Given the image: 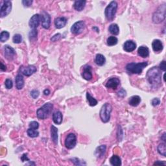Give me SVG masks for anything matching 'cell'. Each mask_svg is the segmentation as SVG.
Listing matches in <instances>:
<instances>
[{"mask_svg": "<svg viewBox=\"0 0 166 166\" xmlns=\"http://www.w3.org/2000/svg\"><path fill=\"white\" fill-rule=\"evenodd\" d=\"M120 84V80L117 77L110 78L106 83V87L108 88H111L112 90H116Z\"/></svg>", "mask_w": 166, "mask_h": 166, "instance_id": "5bb4252c", "label": "cell"}, {"mask_svg": "<svg viewBox=\"0 0 166 166\" xmlns=\"http://www.w3.org/2000/svg\"><path fill=\"white\" fill-rule=\"evenodd\" d=\"M72 162H73V164H74L75 165H81L79 160L77 159V158H73V159H72Z\"/></svg>", "mask_w": 166, "mask_h": 166, "instance_id": "bcb514c9", "label": "cell"}, {"mask_svg": "<svg viewBox=\"0 0 166 166\" xmlns=\"http://www.w3.org/2000/svg\"><path fill=\"white\" fill-rule=\"evenodd\" d=\"M12 10V2L9 0H5L3 2V4L0 9V16L1 18L7 16L11 12Z\"/></svg>", "mask_w": 166, "mask_h": 166, "instance_id": "52a82bcc", "label": "cell"}, {"mask_svg": "<svg viewBox=\"0 0 166 166\" xmlns=\"http://www.w3.org/2000/svg\"><path fill=\"white\" fill-rule=\"evenodd\" d=\"M37 35H38V32L37 29H32V31H30L29 33V37L30 40H36L37 38Z\"/></svg>", "mask_w": 166, "mask_h": 166, "instance_id": "836d02e7", "label": "cell"}, {"mask_svg": "<svg viewBox=\"0 0 166 166\" xmlns=\"http://www.w3.org/2000/svg\"><path fill=\"white\" fill-rule=\"evenodd\" d=\"M39 127V123L37 121H32L29 123V128L33 129H38Z\"/></svg>", "mask_w": 166, "mask_h": 166, "instance_id": "74e56055", "label": "cell"}, {"mask_svg": "<svg viewBox=\"0 0 166 166\" xmlns=\"http://www.w3.org/2000/svg\"><path fill=\"white\" fill-rule=\"evenodd\" d=\"M41 21V16L39 14H36L32 16L30 19L29 25L30 28L32 29H36L40 25V22Z\"/></svg>", "mask_w": 166, "mask_h": 166, "instance_id": "7c38bea8", "label": "cell"}, {"mask_svg": "<svg viewBox=\"0 0 166 166\" xmlns=\"http://www.w3.org/2000/svg\"><path fill=\"white\" fill-rule=\"evenodd\" d=\"M6 70H7L6 66H5V65L3 64V62H1V70L3 71V72H5V71H6Z\"/></svg>", "mask_w": 166, "mask_h": 166, "instance_id": "7dc6e473", "label": "cell"}, {"mask_svg": "<svg viewBox=\"0 0 166 166\" xmlns=\"http://www.w3.org/2000/svg\"><path fill=\"white\" fill-rule=\"evenodd\" d=\"M42 25L44 29H48L51 25V16L48 12L43 11L41 15Z\"/></svg>", "mask_w": 166, "mask_h": 166, "instance_id": "8fae6325", "label": "cell"}, {"mask_svg": "<svg viewBox=\"0 0 166 166\" xmlns=\"http://www.w3.org/2000/svg\"><path fill=\"white\" fill-rule=\"evenodd\" d=\"M146 78L152 88H158L162 86V73L158 67H152L147 72Z\"/></svg>", "mask_w": 166, "mask_h": 166, "instance_id": "6da1fadb", "label": "cell"}, {"mask_svg": "<svg viewBox=\"0 0 166 166\" xmlns=\"http://www.w3.org/2000/svg\"><path fill=\"white\" fill-rule=\"evenodd\" d=\"M15 82H16V87L18 90H21L24 87V85H25L23 77L21 74H18L16 75L15 79Z\"/></svg>", "mask_w": 166, "mask_h": 166, "instance_id": "ffe728a7", "label": "cell"}, {"mask_svg": "<svg viewBox=\"0 0 166 166\" xmlns=\"http://www.w3.org/2000/svg\"><path fill=\"white\" fill-rule=\"evenodd\" d=\"M152 48L155 52H160V51H162L163 48H164V45H163L162 42L160 40L156 39L154 40L152 43Z\"/></svg>", "mask_w": 166, "mask_h": 166, "instance_id": "ac0fdd59", "label": "cell"}, {"mask_svg": "<svg viewBox=\"0 0 166 166\" xmlns=\"http://www.w3.org/2000/svg\"><path fill=\"white\" fill-rule=\"evenodd\" d=\"M92 29L93 30H95V31H96V32H99V29H98V28H97V27H94L93 28H92Z\"/></svg>", "mask_w": 166, "mask_h": 166, "instance_id": "f907efd6", "label": "cell"}, {"mask_svg": "<svg viewBox=\"0 0 166 166\" xmlns=\"http://www.w3.org/2000/svg\"><path fill=\"white\" fill-rule=\"evenodd\" d=\"M27 133H28V135L31 138H37L39 136V132L38 130H37V129H31V128H29L28 130Z\"/></svg>", "mask_w": 166, "mask_h": 166, "instance_id": "4dcf8cb0", "label": "cell"}, {"mask_svg": "<svg viewBox=\"0 0 166 166\" xmlns=\"http://www.w3.org/2000/svg\"><path fill=\"white\" fill-rule=\"evenodd\" d=\"M43 94H44V95H45V96H48V95L50 94V90H48V89H45V90L43 91Z\"/></svg>", "mask_w": 166, "mask_h": 166, "instance_id": "c3c4849f", "label": "cell"}, {"mask_svg": "<svg viewBox=\"0 0 166 166\" xmlns=\"http://www.w3.org/2000/svg\"><path fill=\"white\" fill-rule=\"evenodd\" d=\"M112 111V107L110 103H107L102 106L99 112V116L103 123H108L110 121Z\"/></svg>", "mask_w": 166, "mask_h": 166, "instance_id": "277c9868", "label": "cell"}, {"mask_svg": "<svg viewBox=\"0 0 166 166\" xmlns=\"http://www.w3.org/2000/svg\"><path fill=\"white\" fill-rule=\"evenodd\" d=\"M160 103V100L158 98H154V99L151 101V104L153 107H156V106L159 105Z\"/></svg>", "mask_w": 166, "mask_h": 166, "instance_id": "60d3db41", "label": "cell"}, {"mask_svg": "<svg viewBox=\"0 0 166 166\" xmlns=\"http://www.w3.org/2000/svg\"><path fill=\"white\" fill-rule=\"evenodd\" d=\"M160 70L164 71V72H165V71L166 70V66H165V61H163L160 64Z\"/></svg>", "mask_w": 166, "mask_h": 166, "instance_id": "ee69618b", "label": "cell"}, {"mask_svg": "<svg viewBox=\"0 0 166 166\" xmlns=\"http://www.w3.org/2000/svg\"><path fill=\"white\" fill-rule=\"evenodd\" d=\"M147 62H139V63H132L128 64L126 66V70L129 73L132 74H141L143 70L147 66Z\"/></svg>", "mask_w": 166, "mask_h": 166, "instance_id": "7a4b0ae2", "label": "cell"}, {"mask_svg": "<svg viewBox=\"0 0 166 166\" xmlns=\"http://www.w3.org/2000/svg\"><path fill=\"white\" fill-rule=\"evenodd\" d=\"M110 162L111 165L114 166H119L121 165V160L120 157L118 156V155H113L110 158Z\"/></svg>", "mask_w": 166, "mask_h": 166, "instance_id": "484cf974", "label": "cell"}, {"mask_svg": "<svg viewBox=\"0 0 166 166\" xmlns=\"http://www.w3.org/2000/svg\"><path fill=\"white\" fill-rule=\"evenodd\" d=\"M10 34L9 32L6 31H2L0 34V41L1 42H5L9 39Z\"/></svg>", "mask_w": 166, "mask_h": 166, "instance_id": "1f68e13d", "label": "cell"}, {"mask_svg": "<svg viewBox=\"0 0 166 166\" xmlns=\"http://www.w3.org/2000/svg\"><path fill=\"white\" fill-rule=\"evenodd\" d=\"M86 99L89 103V105L91 106V107H95L97 105V101L94 97H92L89 92L86 93Z\"/></svg>", "mask_w": 166, "mask_h": 166, "instance_id": "f1b7e54d", "label": "cell"}, {"mask_svg": "<svg viewBox=\"0 0 166 166\" xmlns=\"http://www.w3.org/2000/svg\"><path fill=\"white\" fill-rule=\"evenodd\" d=\"M158 152L160 154L162 155V156H165L166 155V147H165V144L164 143H160V145L158 146Z\"/></svg>", "mask_w": 166, "mask_h": 166, "instance_id": "f546056e", "label": "cell"}, {"mask_svg": "<svg viewBox=\"0 0 166 166\" xmlns=\"http://www.w3.org/2000/svg\"><path fill=\"white\" fill-rule=\"evenodd\" d=\"M58 129L55 127L54 125H51V139L53 143L56 145L58 143V140H59V136H58Z\"/></svg>", "mask_w": 166, "mask_h": 166, "instance_id": "d6986e66", "label": "cell"}, {"mask_svg": "<svg viewBox=\"0 0 166 166\" xmlns=\"http://www.w3.org/2000/svg\"><path fill=\"white\" fill-rule=\"evenodd\" d=\"M67 19L65 17H59L55 20V25L57 29H62L66 26L67 23Z\"/></svg>", "mask_w": 166, "mask_h": 166, "instance_id": "e0dca14e", "label": "cell"}, {"mask_svg": "<svg viewBox=\"0 0 166 166\" xmlns=\"http://www.w3.org/2000/svg\"><path fill=\"white\" fill-rule=\"evenodd\" d=\"M5 88L8 90L11 89L13 86L12 81L11 79H7L5 83Z\"/></svg>", "mask_w": 166, "mask_h": 166, "instance_id": "d590c367", "label": "cell"}, {"mask_svg": "<svg viewBox=\"0 0 166 166\" xmlns=\"http://www.w3.org/2000/svg\"><path fill=\"white\" fill-rule=\"evenodd\" d=\"M4 52L5 58L9 61H11L14 59V56L16 55V51L14 48L8 45L4 46Z\"/></svg>", "mask_w": 166, "mask_h": 166, "instance_id": "4fadbf2b", "label": "cell"}, {"mask_svg": "<svg viewBox=\"0 0 166 166\" xmlns=\"http://www.w3.org/2000/svg\"><path fill=\"white\" fill-rule=\"evenodd\" d=\"M108 30L111 34L114 35H118L119 33V28L116 23H112L109 26Z\"/></svg>", "mask_w": 166, "mask_h": 166, "instance_id": "83f0119b", "label": "cell"}, {"mask_svg": "<svg viewBox=\"0 0 166 166\" xmlns=\"http://www.w3.org/2000/svg\"><path fill=\"white\" fill-rule=\"evenodd\" d=\"M85 23L83 21H79L75 22L71 28V31L74 34H79L85 29Z\"/></svg>", "mask_w": 166, "mask_h": 166, "instance_id": "9c48e42d", "label": "cell"}, {"mask_svg": "<svg viewBox=\"0 0 166 166\" xmlns=\"http://www.w3.org/2000/svg\"><path fill=\"white\" fill-rule=\"evenodd\" d=\"M39 95L40 92L39 90H32L31 92V96L33 99H37V98H38V97L39 96Z\"/></svg>", "mask_w": 166, "mask_h": 166, "instance_id": "f35d334b", "label": "cell"}, {"mask_svg": "<svg viewBox=\"0 0 166 166\" xmlns=\"http://www.w3.org/2000/svg\"><path fill=\"white\" fill-rule=\"evenodd\" d=\"M117 137H118V141H121L122 138L123 136V130H122L121 126H118V133H117Z\"/></svg>", "mask_w": 166, "mask_h": 166, "instance_id": "8d00e7d4", "label": "cell"}, {"mask_svg": "<svg viewBox=\"0 0 166 166\" xmlns=\"http://www.w3.org/2000/svg\"><path fill=\"white\" fill-rule=\"evenodd\" d=\"M21 160H22V162L25 161H29V159L28 157V154H23L21 157Z\"/></svg>", "mask_w": 166, "mask_h": 166, "instance_id": "f6af8a7d", "label": "cell"}, {"mask_svg": "<svg viewBox=\"0 0 166 166\" xmlns=\"http://www.w3.org/2000/svg\"><path fill=\"white\" fill-rule=\"evenodd\" d=\"M62 114L61 112L56 111L53 114V121L56 125H60L62 122Z\"/></svg>", "mask_w": 166, "mask_h": 166, "instance_id": "603a6c76", "label": "cell"}, {"mask_svg": "<svg viewBox=\"0 0 166 166\" xmlns=\"http://www.w3.org/2000/svg\"><path fill=\"white\" fill-rule=\"evenodd\" d=\"M118 39H117L116 37H113V36L108 37L107 40V44L109 46H113V45H116L117 43H118Z\"/></svg>", "mask_w": 166, "mask_h": 166, "instance_id": "d6a6232c", "label": "cell"}, {"mask_svg": "<svg viewBox=\"0 0 166 166\" xmlns=\"http://www.w3.org/2000/svg\"><path fill=\"white\" fill-rule=\"evenodd\" d=\"M37 68L32 65H29L28 66H21L20 68V72L22 73L23 75L27 77H29V76L32 75V74L37 72Z\"/></svg>", "mask_w": 166, "mask_h": 166, "instance_id": "30bf717a", "label": "cell"}, {"mask_svg": "<svg viewBox=\"0 0 166 166\" xmlns=\"http://www.w3.org/2000/svg\"><path fill=\"white\" fill-rule=\"evenodd\" d=\"M141 98L138 96H133L130 98L129 103L132 107H137L141 102Z\"/></svg>", "mask_w": 166, "mask_h": 166, "instance_id": "d4e9b609", "label": "cell"}, {"mask_svg": "<svg viewBox=\"0 0 166 166\" xmlns=\"http://www.w3.org/2000/svg\"><path fill=\"white\" fill-rule=\"evenodd\" d=\"M158 164H164L165 165V162H160V161H157L154 164V165H158Z\"/></svg>", "mask_w": 166, "mask_h": 166, "instance_id": "681fc988", "label": "cell"}, {"mask_svg": "<svg viewBox=\"0 0 166 166\" xmlns=\"http://www.w3.org/2000/svg\"><path fill=\"white\" fill-rule=\"evenodd\" d=\"M82 77L86 81H90L92 79L93 75L92 72V67L89 65H86L84 66L83 71L82 73Z\"/></svg>", "mask_w": 166, "mask_h": 166, "instance_id": "9a60e30c", "label": "cell"}, {"mask_svg": "<svg viewBox=\"0 0 166 166\" xmlns=\"http://www.w3.org/2000/svg\"><path fill=\"white\" fill-rule=\"evenodd\" d=\"M118 9V3L115 1H111L108 6L106 7L105 10V16L108 21H112L117 12Z\"/></svg>", "mask_w": 166, "mask_h": 166, "instance_id": "5b68a950", "label": "cell"}, {"mask_svg": "<svg viewBox=\"0 0 166 166\" xmlns=\"http://www.w3.org/2000/svg\"><path fill=\"white\" fill-rule=\"evenodd\" d=\"M53 105L51 103H47L43 105L42 107L38 109L37 112V118L40 119H45L50 115L53 110Z\"/></svg>", "mask_w": 166, "mask_h": 166, "instance_id": "3957f363", "label": "cell"}, {"mask_svg": "<svg viewBox=\"0 0 166 166\" xmlns=\"http://www.w3.org/2000/svg\"><path fill=\"white\" fill-rule=\"evenodd\" d=\"M64 144L67 149H72L74 148L76 144H77V137H76V135L73 134V133H70L66 138Z\"/></svg>", "mask_w": 166, "mask_h": 166, "instance_id": "ba28073f", "label": "cell"}, {"mask_svg": "<svg viewBox=\"0 0 166 166\" xmlns=\"http://www.w3.org/2000/svg\"><path fill=\"white\" fill-rule=\"evenodd\" d=\"M106 149H107V146L105 145H102L99 146L98 147L96 148V151H95L94 152L95 156L97 158H102L105 155Z\"/></svg>", "mask_w": 166, "mask_h": 166, "instance_id": "44dd1931", "label": "cell"}, {"mask_svg": "<svg viewBox=\"0 0 166 166\" xmlns=\"http://www.w3.org/2000/svg\"><path fill=\"white\" fill-rule=\"evenodd\" d=\"M138 54L143 58H146L149 56V50L146 46H140L138 50Z\"/></svg>", "mask_w": 166, "mask_h": 166, "instance_id": "7402d4cb", "label": "cell"}, {"mask_svg": "<svg viewBox=\"0 0 166 166\" xmlns=\"http://www.w3.org/2000/svg\"><path fill=\"white\" fill-rule=\"evenodd\" d=\"M95 62L98 66H102L105 64L106 62V59L105 57L101 54H97L96 56V59H95Z\"/></svg>", "mask_w": 166, "mask_h": 166, "instance_id": "4316f807", "label": "cell"}, {"mask_svg": "<svg viewBox=\"0 0 166 166\" xmlns=\"http://www.w3.org/2000/svg\"><path fill=\"white\" fill-rule=\"evenodd\" d=\"M165 18V4L160 5L154 12L152 16V21L154 23H160L162 22Z\"/></svg>", "mask_w": 166, "mask_h": 166, "instance_id": "8992f818", "label": "cell"}, {"mask_svg": "<svg viewBox=\"0 0 166 166\" xmlns=\"http://www.w3.org/2000/svg\"><path fill=\"white\" fill-rule=\"evenodd\" d=\"M61 34H60V33H58V34H56L54 35L53 37H52V38L51 39V41H52L53 42H55L56 41H58V40H59L60 39H61Z\"/></svg>", "mask_w": 166, "mask_h": 166, "instance_id": "ab89813d", "label": "cell"}, {"mask_svg": "<svg viewBox=\"0 0 166 166\" xmlns=\"http://www.w3.org/2000/svg\"><path fill=\"white\" fill-rule=\"evenodd\" d=\"M12 41L14 43H20L22 41V37L20 34H16L12 38Z\"/></svg>", "mask_w": 166, "mask_h": 166, "instance_id": "e575fe53", "label": "cell"}, {"mask_svg": "<svg viewBox=\"0 0 166 166\" xmlns=\"http://www.w3.org/2000/svg\"><path fill=\"white\" fill-rule=\"evenodd\" d=\"M86 3V1H84V0L76 1L74 3L73 7H74V9L76 10H77V11H82V10L84 9V7H85Z\"/></svg>", "mask_w": 166, "mask_h": 166, "instance_id": "cb8c5ba5", "label": "cell"}, {"mask_svg": "<svg viewBox=\"0 0 166 166\" xmlns=\"http://www.w3.org/2000/svg\"><path fill=\"white\" fill-rule=\"evenodd\" d=\"M118 96H119V97H124L126 96L127 92H126V91L124 89H121L120 90H119V91L118 92Z\"/></svg>", "mask_w": 166, "mask_h": 166, "instance_id": "7bdbcfd3", "label": "cell"}, {"mask_svg": "<svg viewBox=\"0 0 166 166\" xmlns=\"http://www.w3.org/2000/svg\"><path fill=\"white\" fill-rule=\"evenodd\" d=\"M136 48V43L132 40H127L123 45V50L127 52H132Z\"/></svg>", "mask_w": 166, "mask_h": 166, "instance_id": "2e32d148", "label": "cell"}, {"mask_svg": "<svg viewBox=\"0 0 166 166\" xmlns=\"http://www.w3.org/2000/svg\"><path fill=\"white\" fill-rule=\"evenodd\" d=\"M32 0H23V1H22V4L23 5V6L26 7H30L32 5Z\"/></svg>", "mask_w": 166, "mask_h": 166, "instance_id": "b9f144b4", "label": "cell"}, {"mask_svg": "<svg viewBox=\"0 0 166 166\" xmlns=\"http://www.w3.org/2000/svg\"><path fill=\"white\" fill-rule=\"evenodd\" d=\"M165 133H164V134H163V135H162V138H163V140H164V141H165Z\"/></svg>", "mask_w": 166, "mask_h": 166, "instance_id": "816d5d0a", "label": "cell"}]
</instances>
